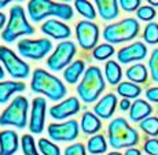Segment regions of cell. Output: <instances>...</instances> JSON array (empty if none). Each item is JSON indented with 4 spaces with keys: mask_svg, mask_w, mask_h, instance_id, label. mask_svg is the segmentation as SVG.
<instances>
[{
    "mask_svg": "<svg viewBox=\"0 0 158 155\" xmlns=\"http://www.w3.org/2000/svg\"><path fill=\"white\" fill-rule=\"evenodd\" d=\"M118 106H120V110L121 111H128V110H131L132 103H131L128 99H121V102L118 103Z\"/></svg>",
    "mask_w": 158,
    "mask_h": 155,
    "instance_id": "40",
    "label": "cell"
},
{
    "mask_svg": "<svg viewBox=\"0 0 158 155\" xmlns=\"http://www.w3.org/2000/svg\"><path fill=\"white\" fill-rule=\"evenodd\" d=\"M77 44L84 51H92L99 41V26L91 21H80L74 29Z\"/></svg>",
    "mask_w": 158,
    "mask_h": 155,
    "instance_id": "12",
    "label": "cell"
},
{
    "mask_svg": "<svg viewBox=\"0 0 158 155\" xmlns=\"http://www.w3.org/2000/svg\"><path fill=\"white\" fill-rule=\"evenodd\" d=\"M21 150L23 155H41L32 135H23L21 137Z\"/></svg>",
    "mask_w": 158,
    "mask_h": 155,
    "instance_id": "30",
    "label": "cell"
},
{
    "mask_svg": "<svg viewBox=\"0 0 158 155\" xmlns=\"http://www.w3.org/2000/svg\"><path fill=\"white\" fill-rule=\"evenodd\" d=\"M63 155H87V147L83 143H74L65 148Z\"/></svg>",
    "mask_w": 158,
    "mask_h": 155,
    "instance_id": "36",
    "label": "cell"
},
{
    "mask_svg": "<svg viewBox=\"0 0 158 155\" xmlns=\"http://www.w3.org/2000/svg\"><path fill=\"white\" fill-rule=\"evenodd\" d=\"M147 56V47L142 41H135L132 44L123 47L118 50L117 59L123 65H128L132 62H138V60H143Z\"/></svg>",
    "mask_w": 158,
    "mask_h": 155,
    "instance_id": "15",
    "label": "cell"
},
{
    "mask_svg": "<svg viewBox=\"0 0 158 155\" xmlns=\"http://www.w3.org/2000/svg\"><path fill=\"white\" fill-rule=\"evenodd\" d=\"M143 40L147 44H158V23L150 22L144 26L143 30Z\"/></svg>",
    "mask_w": 158,
    "mask_h": 155,
    "instance_id": "33",
    "label": "cell"
},
{
    "mask_svg": "<svg viewBox=\"0 0 158 155\" xmlns=\"http://www.w3.org/2000/svg\"><path fill=\"white\" fill-rule=\"evenodd\" d=\"M87 151L91 155H102L107 151V141L105 136L95 135L91 136L87 141Z\"/></svg>",
    "mask_w": 158,
    "mask_h": 155,
    "instance_id": "26",
    "label": "cell"
},
{
    "mask_svg": "<svg viewBox=\"0 0 158 155\" xmlns=\"http://www.w3.org/2000/svg\"><path fill=\"white\" fill-rule=\"evenodd\" d=\"M80 129L83 130L84 135L88 136H95L98 135V132L102 129V122L101 118H98L94 111H85L81 117L80 121Z\"/></svg>",
    "mask_w": 158,
    "mask_h": 155,
    "instance_id": "22",
    "label": "cell"
},
{
    "mask_svg": "<svg viewBox=\"0 0 158 155\" xmlns=\"http://www.w3.org/2000/svg\"><path fill=\"white\" fill-rule=\"evenodd\" d=\"M106 89V81L98 66L87 67L83 78L77 85V95L85 104L95 103Z\"/></svg>",
    "mask_w": 158,
    "mask_h": 155,
    "instance_id": "3",
    "label": "cell"
},
{
    "mask_svg": "<svg viewBox=\"0 0 158 155\" xmlns=\"http://www.w3.org/2000/svg\"><path fill=\"white\" fill-rule=\"evenodd\" d=\"M8 4H10V0H3V2L0 0V8H4L6 6H8Z\"/></svg>",
    "mask_w": 158,
    "mask_h": 155,
    "instance_id": "44",
    "label": "cell"
},
{
    "mask_svg": "<svg viewBox=\"0 0 158 155\" xmlns=\"http://www.w3.org/2000/svg\"><path fill=\"white\" fill-rule=\"evenodd\" d=\"M143 150L147 155H158V139L151 137L144 141Z\"/></svg>",
    "mask_w": 158,
    "mask_h": 155,
    "instance_id": "38",
    "label": "cell"
},
{
    "mask_svg": "<svg viewBox=\"0 0 158 155\" xmlns=\"http://www.w3.org/2000/svg\"><path fill=\"white\" fill-rule=\"evenodd\" d=\"M28 15L35 23H40L48 17H56L63 21H70L74 15V11L68 3L50 2V0H30L28 3Z\"/></svg>",
    "mask_w": 158,
    "mask_h": 155,
    "instance_id": "2",
    "label": "cell"
},
{
    "mask_svg": "<svg viewBox=\"0 0 158 155\" xmlns=\"http://www.w3.org/2000/svg\"><path fill=\"white\" fill-rule=\"evenodd\" d=\"M151 113H153V107L151 104L147 102V100L143 99H136L135 102L132 103L129 110V120L132 122H139L144 121L146 118L151 117Z\"/></svg>",
    "mask_w": 158,
    "mask_h": 155,
    "instance_id": "20",
    "label": "cell"
},
{
    "mask_svg": "<svg viewBox=\"0 0 158 155\" xmlns=\"http://www.w3.org/2000/svg\"><path fill=\"white\" fill-rule=\"evenodd\" d=\"M48 137L52 141L69 143L74 141L80 133V125L76 120H68L63 122H52L47 128Z\"/></svg>",
    "mask_w": 158,
    "mask_h": 155,
    "instance_id": "11",
    "label": "cell"
},
{
    "mask_svg": "<svg viewBox=\"0 0 158 155\" xmlns=\"http://www.w3.org/2000/svg\"><path fill=\"white\" fill-rule=\"evenodd\" d=\"M117 93L123 96V99H138V96L142 93V88L133 83L125 81V83H121L117 87Z\"/></svg>",
    "mask_w": 158,
    "mask_h": 155,
    "instance_id": "27",
    "label": "cell"
},
{
    "mask_svg": "<svg viewBox=\"0 0 158 155\" xmlns=\"http://www.w3.org/2000/svg\"><path fill=\"white\" fill-rule=\"evenodd\" d=\"M37 148L40 151L41 155H62L60 148L58 147L55 143H52L51 140L45 137H40L37 141Z\"/></svg>",
    "mask_w": 158,
    "mask_h": 155,
    "instance_id": "29",
    "label": "cell"
},
{
    "mask_svg": "<svg viewBox=\"0 0 158 155\" xmlns=\"http://www.w3.org/2000/svg\"><path fill=\"white\" fill-rule=\"evenodd\" d=\"M95 6L103 21H114L120 17V4L115 0H96Z\"/></svg>",
    "mask_w": 158,
    "mask_h": 155,
    "instance_id": "19",
    "label": "cell"
},
{
    "mask_svg": "<svg viewBox=\"0 0 158 155\" xmlns=\"http://www.w3.org/2000/svg\"><path fill=\"white\" fill-rule=\"evenodd\" d=\"M35 33L36 30L28 21L23 7L19 4L13 6L10 8V14H8L7 26L2 32V40L10 44L17 39L23 37V36H33Z\"/></svg>",
    "mask_w": 158,
    "mask_h": 155,
    "instance_id": "5",
    "label": "cell"
},
{
    "mask_svg": "<svg viewBox=\"0 0 158 155\" xmlns=\"http://www.w3.org/2000/svg\"><path fill=\"white\" fill-rule=\"evenodd\" d=\"M0 63L14 80H26L30 75V66L6 45H0Z\"/></svg>",
    "mask_w": 158,
    "mask_h": 155,
    "instance_id": "8",
    "label": "cell"
},
{
    "mask_svg": "<svg viewBox=\"0 0 158 155\" xmlns=\"http://www.w3.org/2000/svg\"><path fill=\"white\" fill-rule=\"evenodd\" d=\"M156 15H157L156 10H154V7H151V6H142V7L136 11V17L140 21H144V22H148V23L153 22Z\"/></svg>",
    "mask_w": 158,
    "mask_h": 155,
    "instance_id": "34",
    "label": "cell"
},
{
    "mask_svg": "<svg viewBox=\"0 0 158 155\" xmlns=\"http://www.w3.org/2000/svg\"><path fill=\"white\" fill-rule=\"evenodd\" d=\"M7 15L4 13H0V32H3V30L6 29V26H7Z\"/></svg>",
    "mask_w": 158,
    "mask_h": 155,
    "instance_id": "41",
    "label": "cell"
},
{
    "mask_svg": "<svg viewBox=\"0 0 158 155\" xmlns=\"http://www.w3.org/2000/svg\"><path fill=\"white\" fill-rule=\"evenodd\" d=\"M30 89L32 92L45 96L51 102H62L68 93V89L62 80L44 69H36L32 73Z\"/></svg>",
    "mask_w": 158,
    "mask_h": 155,
    "instance_id": "1",
    "label": "cell"
},
{
    "mask_svg": "<svg viewBox=\"0 0 158 155\" xmlns=\"http://www.w3.org/2000/svg\"><path fill=\"white\" fill-rule=\"evenodd\" d=\"M148 4H150L151 7H158V2H154V0H150V2H148Z\"/></svg>",
    "mask_w": 158,
    "mask_h": 155,
    "instance_id": "45",
    "label": "cell"
},
{
    "mask_svg": "<svg viewBox=\"0 0 158 155\" xmlns=\"http://www.w3.org/2000/svg\"><path fill=\"white\" fill-rule=\"evenodd\" d=\"M148 71L151 74V80L154 83H158V48L151 52V56L148 59Z\"/></svg>",
    "mask_w": 158,
    "mask_h": 155,
    "instance_id": "35",
    "label": "cell"
},
{
    "mask_svg": "<svg viewBox=\"0 0 158 155\" xmlns=\"http://www.w3.org/2000/svg\"><path fill=\"white\" fill-rule=\"evenodd\" d=\"M19 150V136L13 129L0 132V155H15Z\"/></svg>",
    "mask_w": 158,
    "mask_h": 155,
    "instance_id": "18",
    "label": "cell"
},
{
    "mask_svg": "<svg viewBox=\"0 0 158 155\" xmlns=\"http://www.w3.org/2000/svg\"><path fill=\"white\" fill-rule=\"evenodd\" d=\"M127 78L129 80V83H133V84H144L148 78V71H147V67L142 63H135L132 65L131 67H128V70L125 73Z\"/></svg>",
    "mask_w": 158,
    "mask_h": 155,
    "instance_id": "25",
    "label": "cell"
},
{
    "mask_svg": "<svg viewBox=\"0 0 158 155\" xmlns=\"http://www.w3.org/2000/svg\"><path fill=\"white\" fill-rule=\"evenodd\" d=\"M120 7L123 8L127 13H133V11H138L142 7V2L140 0H120L118 2Z\"/></svg>",
    "mask_w": 158,
    "mask_h": 155,
    "instance_id": "37",
    "label": "cell"
},
{
    "mask_svg": "<svg viewBox=\"0 0 158 155\" xmlns=\"http://www.w3.org/2000/svg\"><path fill=\"white\" fill-rule=\"evenodd\" d=\"M114 55V47L111 44H99L92 50V56L96 60H107Z\"/></svg>",
    "mask_w": 158,
    "mask_h": 155,
    "instance_id": "31",
    "label": "cell"
},
{
    "mask_svg": "<svg viewBox=\"0 0 158 155\" xmlns=\"http://www.w3.org/2000/svg\"><path fill=\"white\" fill-rule=\"evenodd\" d=\"M146 99L151 103H157L158 104V87H153L148 88L146 91Z\"/></svg>",
    "mask_w": 158,
    "mask_h": 155,
    "instance_id": "39",
    "label": "cell"
},
{
    "mask_svg": "<svg viewBox=\"0 0 158 155\" xmlns=\"http://www.w3.org/2000/svg\"><path fill=\"white\" fill-rule=\"evenodd\" d=\"M29 100L18 95L11 100L8 107L0 114V126H14L17 129H25L29 125Z\"/></svg>",
    "mask_w": 158,
    "mask_h": 155,
    "instance_id": "6",
    "label": "cell"
},
{
    "mask_svg": "<svg viewBox=\"0 0 158 155\" xmlns=\"http://www.w3.org/2000/svg\"><path fill=\"white\" fill-rule=\"evenodd\" d=\"M105 78L110 85H120L123 78V70L118 62L115 60H107L105 65Z\"/></svg>",
    "mask_w": 158,
    "mask_h": 155,
    "instance_id": "24",
    "label": "cell"
},
{
    "mask_svg": "<svg viewBox=\"0 0 158 155\" xmlns=\"http://www.w3.org/2000/svg\"><path fill=\"white\" fill-rule=\"evenodd\" d=\"M26 84L22 81H0V104L8 103L15 93H22Z\"/></svg>",
    "mask_w": 158,
    "mask_h": 155,
    "instance_id": "21",
    "label": "cell"
},
{
    "mask_svg": "<svg viewBox=\"0 0 158 155\" xmlns=\"http://www.w3.org/2000/svg\"><path fill=\"white\" fill-rule=\"evenodd\" d=\"M4 77H6V70H4V67L2 66V63H0V80H3Z\"/></svg>",
    "mask_w": 158,
    "mask_h": 155,
    "instance_id": "43",
    "label": "cell"
},
{
    "mask_svg": "<svg viewBox=\"0 0 158 155\" xmlns=\"http://www.w3.org/2000/svg\"><path fill=\"white\" fill-rule=\"evenodd\" d=\"M117 104V95L115 93H106L94 106V114L98 118H102V120H110L113 117Z\"/></svg>",
    "mask_w": 158,
    "mask_h": 155,
    "instance_id": "17",
    "label": "cell"
},
{
    "mask_svg": "<svg viewBox=\"0 0 158 155\" xmlns=\"http://www.w3.org/2000/svg\"><path fill=\"white\" fill-rule=\"evenodd\" d=\"M45 115H47V100L43 96L33 99L30 108L28 129L32 135H41L45 126Z\"/></svg>",
    "mask_w": 158,
    "mask_h": 155,
    "instance_id": "13",
    "label": "cell"
},
{
    "mask_svg": "<svg viewBox=\"0 0 158 155\" xmlns=\"http://www.w3.org/2000/svg\"><path fill=\"white\" fill-rule=\"evenodd\" d=\"M77 54V45L70 40L60 41L59 44L54 48V51L51 52V55L48 56L47 67L51 71H60L65 70L69 65L73 62V58Z\"/></svg>",
    "mask_w": 158,
    "mask_h": 155,
    "instance_id": "9",
    "label": "cell"
},
{
    "mask_svg": "<svg viewBox=\"0 0 158 155\" xmlns=\"http://www.w3.org/2000/svg\"><path fill=\"white\" fill-rule=\"evenodd\" d=\"M80 99L76 98V96H69V98L63 99L62 102H59L58 104H54L52 107L48 108V114L54 120L63 122L65 120L77 114L80 111Z\"/></svg>",
    "mask_w": 158,
    "mask_h": 155,
    "instance_id": "14",
    "label": "cell"
},
{
    "mask_svg": "<svg viewBox=\"0 0 158 155\" xmlns=\"http://www.w3.org/2000/svg\"><path fill=\"white\" fill-rule=\"evenodd\" d=\"M40 30L43 35H45L50 39H54V40L66 41L72 36L70 26H68L59 19H47L41 25Z\"/></svg>",
    "mask_w": 158,
    "mask_h": 155,
    "instance_id": "16",
    "label": "cell"
},
{
    "mask_svg": "<svg viewBox=\"0 0 158 155\" xmlns=\"http://www.w3.org/2000/svg\"><path fill=\"white\" fill-rule=\"evenodd\" d=\"M107 155H124V154H121V153H118V151H111V153H109Z\"/></svg>",
    "mask_w": 158,
    "mask_h": 155,
    "instance_id": "46",
    "label": "cell"
},
{
    "mask_svg": "<svg viewBox=\"0 0 158 155\" xmlns=\"http://www.w3.org/2000/svg\"><path fill=\"white\" fill-rule=\"evenodd\" d=\"M140 25L135 18H124L115 23H110L103 29V39L107 44H121L138 37Z\"/></svg>",
    "mask_w": 158,
    "mask_h": 155,
    "instance_id": "7",
    "label": "cell"
},
{
    "mask_svg": "<svg viewBox=\"0 0 158 155\" xmlns=\"http://www.w3.org/2000/svg\"><path fill=\"white\" fill-rule=\"evenodd\" d=\"M109 144L114 150L133 148L139 143V133L123 117L114 118L107 126Z\"/></svg>",
    "mask_w": 158,
    "mask_h": 155,
    "instance_id": "4",
    "label": "cell"
},
{
    "mask_svg": "<svg viewBox=\"0 0 158 155\" xmlns=\"http://www.w3.org/2000/svg\"><path fill=\"white\" fill-rule=\"evenodd\" d=\"M139 128L151 137L158 136V117H148L139 124Z\"/></svg>",
    "mask_w": 158,
    "mask_h": 155,
    "instance_id": "32",
    "label": "cell"
},
{
    "mask_svg": "<svg viewBox=\"0 0 158 155\" xmlns=\"http://www.w3.org/2000/svg\"><path fill=\"white\" fill-rule=\"evenodd\" d=\"M74 8L81 17H84L85 21H91V22H92V21L96 18L95 6H94L91 2H87V0H76Z\"/></svg>",
    "mask_w": 158,
    "mask_h": 155,
    "instance_id": "28",
    "label": "cell"
},
{
    "mask_svg": "<svg viewBox=\"0 0 158 155\" xmlns=\"http://www.w3.org/2000/svg\"><path fill=\"white\" fill-rule=\"evenodd\" d=\"M85 63L83 60H73L70 65L63 70V78L68 84H77L80 83V78H83L84 73H85Z\"/></svg>",
    "mask_w": 158,
    "mask_h": 155,
    "instance_id": "23",
    "label": "cell"
},
{
    "mask_svg": "<svg viewBox=\"0 0 158 155\" xmlns=\"http://www.w3.org/2000/svg\"><path fill=\"white\" fill-rule=\"evenodd\" d=\"M124 155H142V151L139 148H128V150H125Z\"/></svg>",
    "mask_w": 158,
    "mask_h": 155,
    "instance_id": "42",
    "label": "cell"
},
{
    "mask_svg": "<svg viewBox=\"0 0 158 155\" xmlns=\"http://www.w3.org/2000/svg\"><path fill=\"white\" fill-rule=\"evenodd\" d=\"M18 52L22 58L30 60H41L52 51L50 39H22L17 44Z\"/></svg>",
    "mask_w": 158,
    "mask_h": 155,
    "instance_id": "10",
    "label": "cell"
}]
</instances>
